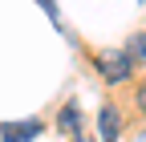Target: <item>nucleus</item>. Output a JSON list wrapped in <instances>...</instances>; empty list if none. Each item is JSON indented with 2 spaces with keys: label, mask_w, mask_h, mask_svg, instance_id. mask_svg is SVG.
Masks as SVG:
<instances>
[{
  "label": "nucleus",
  "mask_w": 146,
  "mask_h": 142,
  "mask_svg": "<svg viewBox=\"0 0 146 142\" xmlns=\"http://www.w3.org/2000/svg\"><path fill=\"white\" fill-rule=\"evenodd\" d=\"M134 102H138V110H142V114H146V77H142V81H138V94H134Z\"/></svg>",
  "instance_id": "6"
},
{
  "label": "nucleus",
  "mask_w": 146,
  "mask_h": 142,
  "mask_svg": "<svg viewBox=\"0 0 146 142\" xmlns=\"http://www.w3.org/2000/svg\"><path fill=\"white\" fill-rule=\"evenodd\" d=\"M57 122H61V130H73V134H77V110H73V106H65Z\"/></svg>",
  "instance_id": "4"
},
{
  "label": "nucleus",
  "mask_w": 146,
  "mask_h": 142,
  "mask_svg": "<svg viewBox=\"0 0 146 142\" xmlns=\"http://www.w3.org/2000/svg\"><path fill=\"white\" fill-rule=\"evenodd\" d=\"M77 142H89V138H85V134H77Z\"/></svg>",
  "instance_id": "7"
},
{
  "label": "nucleus",
  "mask_w": 146,
  "mask_h": 142,
  "mask_svg": "<svg viewBox=\"0 0 146 142\" xmlns=\"http://www.w3.org/2000/svg\"><path fill=\"white\" fill-rule=\"evenodd\" d=\"M98 122H102V142H118V138H122V118H118L114 106H102Z\"/></svg>",
  "instance_id": "3"
},
{
  "label": "nucleus",
  "mask_w": 146,
  "mask_h": 142,
  "mask_svg": "<svg viewBox=\"0 0 146 142\" xmlns=\"http://www.w3.org/2000/svg\"><path fill=\"white\" fill-rule=\"evenodd\" d=\"M0 142H12V138H0Z\"/></svg>",
  "instance_id": "8"
},
{
  "label": "nucleus",
  "mask_w": 146,
  "mask_h": 142,
  "mask_svg": "<svg viewBox=\"0 0 146 142\" xmlns=\"http://www.w3.org/2000/svg\"><path fill=\"white\" fill-rule=\"evenodd\" d=\"M126 53H130V61H138V57H146V33H138V37L130 41V49H126Z\"/></svg>",
  "instance_id": "5"
},
{
  "label": "nucleus",
  "mask_w": 146,
  "mask_h": 142,
  "mask_svg": "<svg viewBox=\"0 0 146 142\" xmlns=\"http://www.w3.org/2000/svg\"><path fill=\"white\" fill-rule=\"evenodd\" d=\"M36 134H41V122L36 118H29V122H4V126H0V138H12V142H29Z\"/></svg>",
  "instance_id": "2"
},
{
  "label": "nucleus",
  "mask_w": 146,
  "mask_h": 142,
  "mask_svg": "<svg viewBox=\"0 0 146 142\" xmlns=\"http://www.w3.org/2000/svg\"><path fill=\"white\" fill-rule=\"evenodd\" d=\"M98 69H102V77L110 85H118V81H126V77L134 73V61H130L126 49H102L98 53Z\"/></svg>",
  "instance_id": "1"
}]
</instances>
